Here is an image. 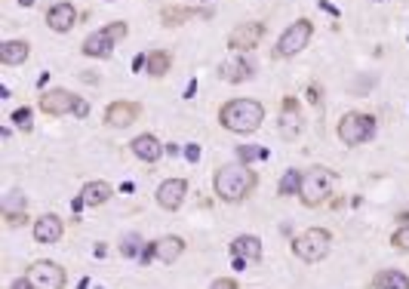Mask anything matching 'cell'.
<instances>
[{
	"label": "cell",
	"instance_id": "6da1fadb",
	"mask_svg": "<svg viewBox=\"0 0 409 289\" xmlns=\"http://www.w3.org/2000/svg\"><path fill=\"white\" fill-rule=\"evenodd\" d=\"M256 185H258V179H256V173L247 164L219 166L215 169V175H212V191H215L219 200H225V203L247 200V197L256 191Z\"/></svg>",
	"mask_w": 409,
	"mask_h": 289
},
{
	"label": "cell",
	"instance_id": "7a4b0ae2",
	"mask_svg": "<svg viewBox=\"0 0 409 289\" xmlns=\"http://www.w3.org/2000/svg\"><path fill=\"white\" fill-rule=\"evenodd\" d=\"M262 121H265V108L256 98H231V102H225L219 108V123L228 132H237V136L256 132Z\"/></svg>",
	"mask_w": 409,
	"mask_h": 289
},
{
	"label": "cell",
	"instance_id": "3957f363",
	"mask_svg": "<svg viewBox=\"0 0 409 289\" xmlns=\"http://www.w3.org/2000/svg\"><path fill=\"white\" fill-rule=\"evenodd\" d=\"M335 188V173L326 166H311L301 173V188H299V200L305 203L308 209H317L320 203L329 200Z\"/></svg>",
	"mask_w": 409,
	"mask_h": 289
},
{
	"label": "cell",
	"instance_id": "277c9868",
	"mask_svg": "<svg viewBox=\"0 0 409 289\" xmlns=\"http://www.w3.org/2000/svg\"><path fill=\"white\" fill-rule=\"evenodd\" d=\"M329 249H333V234H329L326 228H308L292 240V256L301 259V262H308V265L326 259Z\"/></svg>",
	"mask_w": 409,
	"mask_h": 289
},
{
	"label": "cell",
	"instance_id": "5b68a950",
	"mask_svg": "<svg viewBox=\"0 0 409 289\" xmlns=\"http://www.w3.org/2000/svg\"><path fill=\"white\" fill-rule=\"evenodd\" d=\"M129 34L126 22H111L105 28H99L96 34H90V37L83 40V55H90V59H108V55L114 53V46H117V40H124Z\"/></svg>",
	"mask_w": 409,
	"mask_h": 289
},
{
	"label": "cell",
	"instance_id": "8992f818",
	"mask_svg": "<svg viewBox=\"0 0 409 289\" xmlns=\"http://www.w3.org/2000/svg\"><path fill=\"white\" fill-rule=\"evenodd\" d=\"M376 136V117L372 114H363V111H348V114L339 121V139L344 145L357 148L363 142Z\"/></svg>",
	"mask_w": 409,
	"mask_h": 289
},
{
	"label": "cell",
	"instance_id": "52a82bcc",
	"mask_svg": "<svg viewBox=\"0 0 409 289\" xmlns=\"http://www.w3.org/2000/svg\"><path fill=\"white\" fill-rule=\"evenodd\" d=\"M311 34H314V25L308 22V19H299V22H292V25L277 37L274 53L280 55V59H292V55H299L301 49L311 44Z\"/></svg>",
	"mask_w": 409,
	"mask_h": 289
},
{
	"label": "cell",
	"instance_id": "ba28073f",
	"mask_svg": "<svg viewBox=\"0 0 409 289\" xmlns=\"http://www.w3.org/2000/svg\"><path fill=\"white\" fill-rule=\"evenodd\" d=\"M25 277L34 283V289H65V280H68L65 277V268L56 262H47V259L28 265Z\"/></svg>",
	"mask_w": 409,
	"mask_h": 289
},
{
	"label": "cell",
	"instance_id": "9c48e42d",
	"mask_svg": "<svg viewBox=\"0 0 409 289\" xmlns=\"http://www.w3.org/2000/svg\"><path fill=\"white\" fill-rule=\"evenodd\" d=\"M77 102H81V98H77L74 93L56 87V89H49V93L40 96V111L49 117H65V114H71V111H77Z\"/></svg>",
	"mask_w": 409,
	"mask_h": 289
},
{
	"label": "cell",
	"instance_id": "30bf717a",
	"mask_svg": "<svg viewBox=\"0 0 409 289\" xmlns=\"http://www.w3.org/2000/svg\"><path fill=\"white\" fill-rule=\"evenodd\" d=\"M265 37V25L262 22H243L237 25L231 34H228V46L234 53H249V49L258 46V40Z\"/></svg>",
	"mask_w": 409,
	"mask_h": 289
},
{
	"label": "cell",
	"instance_id": "8fae6325",
	"mask_svg": "<svg viewBox=\"0 0 409 289\" xmlns=\"http://www.w3.org/2000/svg\"><path fill=\"white\" fill-rule=\"evenodd\" d=\"M185 194H188V182L185 179H167L160 188H157V207L167 209V213H176L185 203Z\"/></svg>",
	"mask_w": 409,
	"mask_h": 289
},
{
	"label": "cell",
	"instance_id": "7c38bea8",
	"mask_svg": "<svg viewBox=\"0 0 409 289\" xmlns=\"http://www.w3.org/2000/svg\"><path fill=\"white\" fill-rule=\"evenodd\" d=\"M142 108L135 102H111L105 108V123L114 126V130H126V126H133L139 121Z\"/></svg>",
	"mask_w": 409,
	"mask_h": 289
},
{
	"label": "cell",
	"instance_id": "4fadbf2b",
	"mask_svg": "<svg viewBox=\"0 0 409 289\" xmlns=\"http://www.w3.org/2000/svg\"><path fill=\"white\" fill-rule=\"evenodd\" d=\"M62 234H65V225H62V218L56 213H47V216H40L37 222H34V240L43 243V246L59 243Z\"/></svg>",
	"mask_w": 409,
	"mask_h": 289
},
{
	"label": "cell",
	"instance_id": "5bb4252c",
	"mask_svg": "<svg viewBox=\"0 0 409 289\" xmlns=\"http://www.w3.org/2000/svg\"><path fill=\"white\" fill-rule=\"evenodd\" d=\"M47 25L53 28V31H59V34L71 31V28L77 25V10L68 3V0H62V3H53L47 10Z\"/></svg>",
	"mask_w": 409,
	"mask_h": 289
},
{
	"label": "cell",
	"instance_id": "9a60e30c",
	"mask_svg": "<svg viewBox=\"0 0 409 289\" xmlns=\"http://www.w3.org/2000/svg\"><path fill=\"white\" fill-rule=\"evenodd\" d=\"M129 148H133V154L142 160V164H157V160L163 157V151H167V148L160 145V139L151 136V132H142V136H135Z\"/></svg>",
	"mask_w": 409,
	"mask_h": 289
},
{
	"label": "cell",
	"instance_id": "2e32d148",
	"mask_svg": "<svg viewBox=\"0 0 409 289\" xmlns=\"http://www.w3.org/2000/svg\"><path fill=\"white\" fill-rule=\"evenodd\" d=\"M301 132V114L296 98H283V111H280V136L283 139H296Z\"/></svg>",
	"mask_w": 409,
	"mask_h": 289
},
{
	"label": "cell",
	"instance_id": "e0dca14e",
	"mask_svg": "<svg viewBox=\"0 0 409 289\" xmlns=\"http://www.w3.org/2000/svg\"><path fill=\"white\" fill-rule=\"evenodd\" d=\"M182 252H185V240L176 234H167V237H160V240H154V259L163 265H172Z\"/></svg>",
	"mask_w": 409,
	"mask_h": 289
},
{
	"label": "cell",
	"instance_id": "ac0fdd59",
	"mask_svg": "<svg viewBox=\"0 0 409 289\" xmlns=\"http://www.w3.org/2000/svg\"><path fill=\"white\" fill-rule=\"evenodd\" d=\"M231 256L247 259V262H258V259H262V240H258L256 234H240V237H234Z\"/></svg>",
	"mask_w": 409,
	"mask_h": 289
},
{
	"label": "cell",
	"instance_id": "d6986e66",
	"mask_svg": "<svg viewBox=\"0 0 409 289\" xmlns=\"http://www.w3.org/2000/svg\"><path fill=\"white\" fill-rule=\"evenodd\" d=\"M28 55H31L28 40H6V44L0 46V62H3V65H22Z\"/></svg>",
	"mask_w": 409,
	"mask_h": 289
},
{
	"label": "cell",
	"instance_id": "ffe728a7",
	"mask_svg": "<svg viewBox=\"0 0 409 289\" xmlns=\"http://www.w3.org/2000/svg\"><path fill=\"white\" fill-rule=\"evenodd\" d=\"M253 74H256V68L249 65L247 59H231V62L222 65V80H228V83H243V80H249Z\"/></svg>",
	"mask_w": 409,
	"mask_h": 289
},
{
	"label": "cell",
	"instance_id": "44dd1931",
	"mask_svg": "<svg viewBox=\"0 0 409 289\" xmlns=\"http://www.w3.org/2000/svg\"><path fill=\"white\" fill-rule=\"evenodd\" d=\"M372 289H409V277L403 271H394V268H385L372 277Z\"/></svg>",
	"mask_w": 409,
	"mask_h": 289
},
{
	"label": "cell",
	"instance_id": "7402d4cb",
	"mask_svg": "<svg viewBox=\"0 0 409 289\" xmlns=\"http://www.w3.org/2000/svg\"><path fill=\"white\" fill-rule=\"evenodd\" d=\"M111 185L108 182H86L83 185V191H81V197L86 200V207H102V203H108L111 200Z\"/></svg>",
	"mask_w": 409,
	"mask_h": 289
},
{
	"label": "cell",
	"instance_id": "603a6c76",
	"mask_svg": "<svg viewBox=\"0 0 409 289\" xmlns=\"http://www.w3.org/2000/svg\"><path fill=\"white\" fill-rule=\"evenodd\" d=\"M145 68L151 77H163L172 68V53H167V49H151L145 55Z\"/></svg>",
	"mask_w": 409,
	"mask_h": 289
},
{
	"label": "cell",
	"instance_id": "cb8c5ba5",
	"mask_svg": "<svg viewBox=\"0 0 409 289\" xmlns=\"http://www.w3.org/2000/svg\"><path fill=\"white\" fill-rule=\"evenodd\" d=\"M299 188H301V173L299 169H286L283 179H280V185H277V194L280 197H292V194H299Z\"/></svg>",
	"mask_w": 409,
	"mask_h": 289
},
{
	"label": "cell",
	"instance_id": "d4e9b609",
	"mask_svg": "<svg viewBox=\"0 0 409 289\" xmlns=\"http://www.w3.org/2000/svg\"><path fill=\"white\" fill-rule=\"evenodd\" d=\"M237 157L249 166L253 160H265V157H268V151H265V148H253V145H240V148H237Z\"/></svg>",
	"mask_w": 409,
	"mask_h": 289
},
{
	"label": "cell",
	"instance_id": "484cf974",
	"mask_svg": "<svg viewBox=\"0 0 409 289\" xmlns=\"http://www.w3.org/2000/svg\"><path fill=\"white\" fill-rule=\"evenodd\" d=\"M31 114H34V111L31 108H28V105H25V108H16V111H12V123H16L19 126V130H31Z\"/></svg>",
	"mask_w": 409,
	"mask_h": 289
},
{
	"label": "cell",
	"instance_id": "4316f807",
	"mask_svg": "<svg viewBox=\"0 0 409 289\" xmlns=\"http://www.w3.org/2000/svg\"><path fill=\"white\" fill-rule=\"evenodd\" d=\"M391 243L397 246V249L409 252V222H406V225H400V228L394 231V234H391Z\"/></svg>",
	"mask_w": 409,
	"mask_h": 289
},
{
	"label": "cell",
	"instance_id": "83f0119b",
	"mask_svg": "<svg viewBox=\"0 0 409 289\" xmlns=\"http://www.w3.org/2000/svg\"><path fill=\"white\" fill-rule=\"evenodd\" d=\"M194 10H163V19L167 25H182V19H191Z\"/></svg>",
	"mask_w": 409,
	"mask_h": 289
},
{
	"label": "cell",
	"instance_id": "f1b7e54d",
	"mask_svg": "<svg viewBox=\"0 0 409 289\" xmlns=\"http://www.w3.org/2000/svg\"><path fill=\"white\" fill-rule=\"evenodd\" d=\"M139 246H142L139 234H126V237H124V243H120V252H124V256H135V252H142Z\"/></svg>",
	"mask_w": 409,
	"mask_h": 289
},
{
	"label": "cell",
	"instance_id": "f546056e",
	"mask_svg": "<svg viewBox=\"0 0 409 289\" xmlns=\"http://www.w3.org/2000/svg\"><path fill=\"white\" fill-rule=\"evenodd\" d=\"M154 259V243H142V252H139V262H151Z\"/></svg>",
	"mask_w": 409,
	"mask_h": 289
},
{
	"label": "cell",
	"instance_id": "4dcf8cb0",
	"mask_svg": "<svg viewBox=\"0 0 409 289\" xmlns=\"http://www.w3.org/2000/svg\"><path fill=\"white\" fill-rule=\"evenodd\" d=\"M210 289H240V286H237V280H231V277H222V280H215Z\"/></svg>",
	"mask_w": 409,
	"mask_h": 289
},
{
	"label": "cell",
	"instance_id": "1f68e13d",
	"mask_svg": "<svg viewBox=\"0 0 409 289\" xmlns=\"http://www.w3.org/2000/svg\"><path fill=\"white\" fill-rule=\"evenodd\" d=\"M185 157H188L191 164H197V160H200V148L197 145H188V148H185Z\"/></svg>",
	"mask_w": 409,
	"mask_h": 289
},
{
	"label": "cell",
	"instance_id": "d6a6232c",
	"mask_svg": "<svg viewBox=\"0 0 409 289\" xmlns=\"http://www.w3.org/2000/svg\"><path fill=\"white\" fill-rule=\"evenodd\" d=\"M10 289H34V283H31V280H28V277H19V280H16V283H12Z\"/></svg>",
	"mask_w": 409,
	"mask_h": 289
},
{
	"label": "cell",
	"instance_id": "836d02e7",
	"mask_svg": "<svg viewBox=\"0 0 409 289\" xmlns=\"http://www.w3.org/2000/svg\"><path fill=\"white\" fill-rule=\"evenodd\" d=\"M74 114H77V117H86V114H90V105H86V102H77V111H74Z\"/></svg>",
	"mask_w": 409,
	"mask_h": 289
},
{
	"label": "cell",
	"instance_id": "e575fe53",
	"mask_svg": "<svg viewBox=\"0 0 409 289\" xmlns=\"http://www.w3.org/2000/svg\"><path fill=\"white\" fill-rule=\"evenodd\" d=\"M133 68H135V71H142V68H145V55H139V59L133 62Z\"/></svg>",
	"mask_w": 409,
	"mask_h": 289
},
{
	"label": "cell",
	"instance_id": "d590c367",
	"mask_svg": "<svg viewBox=\"0 0 409 289\" xmlns=\"http://www.w3.org/2000/svg\"><path fill=\"white\" fill-rule=\"evenodd\" d=\"M19 3H22V6H31V3H34V0H19Z\"/></svg>",
	"mask_w": 409,
	"mask_h": 289
},
{
	"label": "cell",
	"instance_id": "8d00e7d4",
	"mask_svg": "<svg viewBox=\"0 0 409 289\" xmlns=\"http://www.w3.org/2000/svg\"><path fill=\"white\" fill-rule=\"evenodd\" d=\"M376 3H385V0H376Z\"/></svg>",
	"mask_w": 409,
	"mask_h": 289
}]
</instances>
